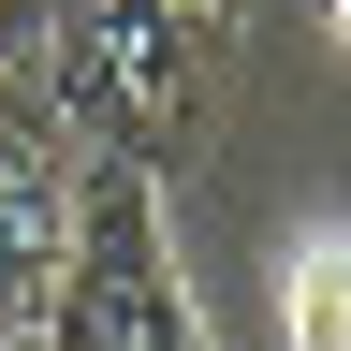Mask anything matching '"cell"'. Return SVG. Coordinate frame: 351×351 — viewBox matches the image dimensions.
<instances>
[{"label":"cell","mask_w":351,"mask_h":351,"mask_svg":"<svg viewBox=\"0 0 351 351\" xmlns=\"http://www.w3.org/2000/svg\"><path fill=\"white\" fill-rule=\"evenodd\" d=\"M219 44L234 15L205 0H44V103L73 117V147L161 176L219 103Z\"/></svg>","instance_id":"cell-1"},{"label":"cell","mask_w":351,"mask_h":351,"mask_svg":"<svg viewBox=\"0 0 351 351\" xmlns=\"http://www.w3.org/2000/svg\"><path fill=\"white\" fill-rule=\"evenodd\" d=\"M44 337H59V351H205L191 293H176V249H161V176L147 161H103V147H88L73 263H59Z\"/></svg>","instance_id":"cell-2"},{"label":"cell","mask_w":351,"mask_h":351,"mask_svg":"<svg viewBox=\"0 0 351 351\" xmlns=\"http://www.w3.org/2000/svg\"><path fill=\"white\" fill-rule=\"evenodd\" d=\"M73 191H88V147L73 117L29 88H0V322L44 337V307H59V263H73Z\"/></svg>","instance_id":"cell-3"},{"label":"cell","mask_w":351,"mask_h":351,"mask_svg":"<svg viewBox=\"0 0 351 351\" xmlns=\"http://www.w3.org/2000/svg\"><path fill=\"white\" fill-rule=\"evenodd\" d=\"M278 337L293 351H351V219H307L278 249Z\"/></svg>","instance_id":"cell-4"},{"label":"cell","mask_w":351,"mask_h":351,"mask_svg":"<svg viewBox=\"0 0 351 351\" xmlns=\"http://www.w3.org/2000/svg\"><path fill=\"white\" fill-rule=\"evenodd\" d=\"M44 73V0H0V88Z\"/></svg>","instance_id":"cell-5"},{"label":"cell","mask_w":351,"mask_h":351,"mask_svg":"<svg viewBox=\"0 0 351 351\" xmlns=\"http://www.w3.org/2000/svg\"><path fill=\"white\" fill-rule=\"evenodd\" d=\"M322 44H337V59H351V0H322Z\"/></svg>","instance_id":"cell-6"},{"label":"cell","mask_w":351,"mask_h":351,"mask_svg":"<svg viewBox=\"0 0 351 351\" xmlns=\"http://www.w3.org/2000/svg\"><path fill=\"white\" fill-rule=\"evenodd\" d=\"M205 15H234V0H205Z\"/></svg>","instance_id":"cell-7"},{"label":"cell","mask_w":351,"mask_h":351,"mask_svg":"<svg viewBox=\"0 0 351 351\" xmlns=\"http://www.w3.org/2000/svg\"><path fill=\"white\" fill-rule=\"evenodd\" d=\"M0 351H15V322H0Z\"/></svg>","instance_id":"cell-8"}]
</instances>
